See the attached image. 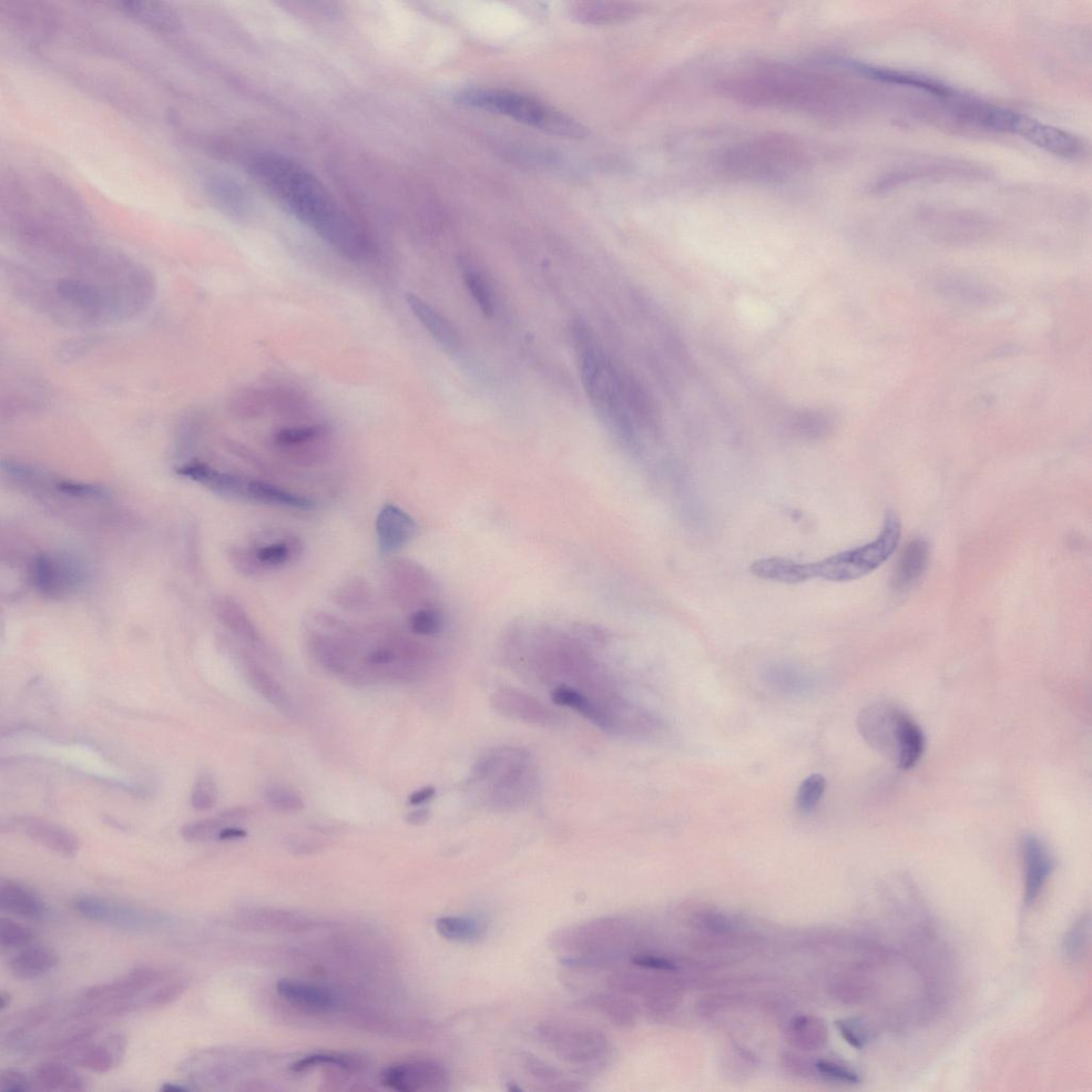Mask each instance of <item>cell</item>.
Wrapping results in <instances>:
<instances>
[{
	"instance_id": "obj_1",
	"label": "cell",
	"mask_w": 1092,
	"mask_h": 1092,
	"mask_svg": "<svg viewBox=\"0 0 1092 1092\" xmlns=\"http://www.w3.org/2000/svg\"><path fill=\"white\" fill-rule=\"evenodd\" d=\"M251 172L285 210L345 257H365L364 234L311 171L289 157L267 154L253 160Z\"/></svg>"
},
{
	"instance_id": "obj_2",
	"label": "cell",
	"mask_w": 1092,
	"mask_h": 1092,
	"mask_svg": "<svg viewBox=\"0 0 1092 1092\" xmlns=\"http://www.w3.org/2000/svg\"><path fill=\"white\" fill-rule=\"evenodd\" d=\"M723 96L741 103L808 112L815 116L843 115L853 106L847 85L828 74L783 66H765L720 81Z\"/></svg>"
},
{
	"instance_id": "obj_3",
	"label": "cell",
	"mask_w": 1092,
	"mask_h": 1092,
	"mask_svg": "<svg viewBox=\"0 0 1092 1092\" xmlns=\"http://www.w3.org/2000/svg\"><path fill=\"white\" fill-rule=\"evenodd\" d=\"M581 381L602 420L629 441L634 440L629 407L636 394L607 358L594 336L581 324L574 328Z\"/></svg>"
},
{
	"instance_id": "obj_4",
	"label": "cell",
	"mask_w": 1092,
	"mask_h": 1092,
	"mask_svg": "<svg viewBox=\"0 0 1092 1092\" xmlns=\"http://www.w3.org/2000/svg\"><path fill=\"white\" fill-rule=\"evenodd\" d=\"M902 535L901 520L886 514L880 536L872 543L830 556L818 563L800 564L781 558L775 566V577L783 584H800L813 578L845 583L862 578L882 566L895 552Z\"/></svg>"
},
{
	"instance_id": "obj_5",
	"label": "cell",
	"mask_w": 1092,
	"mask_h": 1092,
	"mask_svg": "<svg viewBox=\"0 0 1092 1092\" xmlns=\"http://www.w3.org/2000/svg\"><path fill=\"white\" fill-rule=\"evenodd\" d=\"M856 728L869 746L895 767L910 770L921 760L924 733L916 721L889 701H877L864 708Z\"/></svg>"
},
{
	"instance_id": "obj_6",
	"label": "cell",
	"mask_w": 1092,
	"mask_h": 1092,
	"mask_svg": "<svg viewBox=\"0 0 1092 1092\" xmlns=\"http://www.w3.org/2000/svg\"><path fill=\"white\" fill-rule=\"evenodd\" d=\"M457 99L461 104L496 112L548 134L569 138H584L588 135L586 127L576 120L546 105L544 101L518 92L468 88L458 94Z\"/></svg>"
},
{
	"instance_id": "obj_7",
	"label": "cell",
	"mask_w": 1092,
	"mask_h": 1092,
	"mask_svg": "<svg viewBox=\"0 0 1092 1092\" xmlns=\"http://www.w3.org/2000/svg\"><path fill=\"white\" fill-rule=\"evenodd\" d=\"M722 162L730 175L740 179L782 181L801 168L803 152L791 138L765 136L730 149Z\"/></svg>"
},
{
	"instance_id": "obj_8",
	"label": "cell",
	"mask_w": 1092,
	"mask_h": 1092,
	"mask_svg": "<svg viewBox=\"0 0 1092 1092\" xmlns=\"http://www.w3.org/2000/svg\"><path fill=\"white\" fill-rule=\"evenodd\" d=\"M541 1041L561 1060L585 1074H599L609 1064L611 1048L598 1030L561 1024L539 1028Z\"/></svg>"
},
{
	"instance_id": "obj_9",
	"label": "cell",
	"mask_w": 1092,
	"mask_h": 1092,
	"mask_svg": "<svg viewBox=\"0 0 1092 1092\" xmlns=\"http://www.w3.org/2000/svg\"><path fill=\"white\" fill-rule=\"evenodd\" d=\"M74 910L87 920L127 931H146L159 925L160 914L98 896L77 897Z\"/></svg>"
},
{
	"instance_id": "obj_10",
	"label": "cell",
	"mask_w": 1092,
	"mask_h": 1092,
	"mask_svg": "<svg viewBox=\"0 0 1092 1092\" xmlns=\"http://www.w3.org/2000/svg\"><path fill=\"white\" fill-rule=\"evenodd\" d=\"M1008 132L1022 137L1030 144L1050 153V154L1065 159H1079L1084 157L1087 152V146L1083 139L1064 129L1020 114L1018 111H1014Z\"/></svg>"
},
{
	"instance_id": "obj_11",
	"label": "cell",
	"mask_w": 1092,
	"mask_h": 1092,
	"mask_svg": "<svg viewBox=\"0 0 1092 1092\" xmlns=\"http://www.w3.org/2000/svg\"><path fill=\"white\" fill-rule=\"evenodd\" d=\"M176 973L165 967L138 966L118 981L88 988L84 1001L95 1004L134 1001L147 990L157 987Z\"/></svg>"
},
{
	"instance_id": "obj_12",
	"label": "cell",
	"mask_w": 1092,
	"mask_h": 1092,
	"mask_svg": "<svg viewBox=\"0 0 1092 1092\" xmlns=\"http://www.w3.org/2000/svg\"><path fill=\"white\" fill-rule=\"evenodd\" d=\"M383 1086L401 1092L438 1091L448 1085L447 1071L434 1061L416 1060L387 1067L381 1074Z\"/></svg>"
},
{
	"instance_id": "obj_13",
	"label": "cell",
	"mask_w": 1092,
	"mask_h": 1092,
	"mask_svg": "<svg viewBox=\"0 0 1092 1092\" xmlns=\"http://www.w3.org/2000/svg\"><path fill=\"white\" fill-rule=\"evenodd\" d=\"M391 564L389 580L396 599L416 608L434 605L433 578L421 566L409 560H394Z\"/></svg>"
},
{
	"instance_id": "obj_14",
	"label": "cell",
	"mask_w": 1092,
	"mask_h": 1092,
	"mask_svg": "<svg viewBox=\"0 0 1092 1092\" xmlns=\"http://www.w3.org/2000/svg\"><path fill=\"white\" fill-rule=\"evenodd\" d=\"M1024 864V904L1032 906L1055 869V858L1048 844L1034 834L1023 836L1021 841Z\"/></svg>"
},
{
	"instance_id": "obj_15",
	"label": "cell",
	"mask_w": 1092,
	"mask_h": 1092,
	"mask_svg": "<svg viewBox=\"0 0 1092 1092\" xmlns=\"http://www.w3.org/2000/svg\"><path fill=\"white\" fill-rule=\"evenodd\" d=\"M376 533L381 554L393 555L411 543L417 533V524L401 507L386 504L378 515Z\"/></svg>"
},
{
	"instance_id": "obj_16",
	"label": "cell",
	"mask_w": 1092,
	"mask_h": 1092,
	"mask_svg": "<svg viewBox=\"0 0 1092 1092\" xmlns=\"http://www.w3.org/2000/svg\"><path fill=\"white\" fill-rule=\"evenodd\" d=\"M250 549L263 574H267L298 561L304 553V545L297 536L268 533Z\"/></svg>"
},
{
	"instance_id": "obj_17",
	"label": "cell",
	"mask_w": 1092,
	"mask_h": 1092,
	"mask_svg": "<svg viewBox=\"0 0 1092 1092\" xmlns=\"http://www.w3.org/2000/svg\"><path fill=\"white\" fill-rule=\"evenodd\" d=\"M92 1040V1039H91ZM91 1040L83 1045L70 1049L64 1053L70 1057L73 1063L83 1069L96 1074H107L118 1066L126 1049V1040L124 1036L116 1034L107 1037L101 1044H92Z\"/></svg>"
},
{
	"instance_id": "obj_18",
	"label": "cell",
	"mask_w": 1092,
	"mask_h": 1092,
	"mask_svg": "<svg viewBox=\"0 0 1092 1092\" xmlns=\"http://www.w3.org/2000/svg\"><path fill=\"white\" fill-rule=\"evenodd\" d=\"M930 559V544L921 538L912 540L897 561L891 579L892 589L903 594L914 587L925 574Z\"/></svg>"
},
{
	"instance_id": "obj_19",
	"label": "cell",
	"mask_w": 1092,
	"mask_h": 1092,
	"mask_svg": "<svg viewBox=\"0 0 1092 1092\" xmlns=\"http://www.w3.org/2000/svg\"><path fill=\"white\" fill-rule=\"evenodd\" d=\"M569 15L586 25H608L626 22L640 13V8L628 2H578L571 4Z\"/></svg>"
},
{
	"instance_id": "obj_20",
	"label": "cell",
	"mask_w": 1092,
	"mask_h": 1092,
	"mask_svg": "<svg viewBox=\"0 0 1092 1092\" xmlns=\"http://www.w3.org/2000/svg\"><path fill=\"white\" fill-rule=\"evenodd\" d=\"M0 908L7 913L27 920H41L48 911L42 898L26 885L14 881H3L0 883Z\"/></svg>"
},
{
	"instance_id": "obj_21",
	"label": "cell",
	"mask_w": 1092,
	"mask_h": 1092,
	"mask_svg": "<svg viewBox=\"0 0 1092 1092\" xmlns=\"http://www.w3.org/2000/svg\"><path fill=\"white\" fill-rule=\"evenodd\" d=\"M850 66L859 74L877 81H882V83L912 87L930 92V94L934 96L944 98H952L955 95L951 88L938 83L937 80L924 76L902 72V70L892 69L873 67L861 63H852Z\"/></svg>"
},
{
	"instance_id": "obj_22",
	"label": "cell",
	"mask_w": 1092,
	"mask_h": 1092,
	"mask_svg": "<svg viewBox=\"0 0 1092 1092\" xmlns=\"http://www.w3.org/2000/svg\"><path fill=\"white\" fill-rule=\"evenodd\" d=\"M59 957L52 947L29 944L9 962V969L16 978L30 981L48 974L58 966Z\"/></svg>"
},
{
	"instance_id": "obj_23",
	"label": "cell",
	"mask_w": 1092,
	"mask_h": 1092,
	"mask_svg": "<svg viewBox=\"0 0 1092 1092\" xmlns=\"http://www.w3.org/2000/svg\"><path fill=\"white\" fill-rule=\"evenodd\" d=\"M25 833L33 841L61 855L73 856L79 850V841L73 833L56 824L38 819H26L22 823Z\"/></svg>"
},
{
	"instance_id": "obj_24",
	"label": "cell",
	"mask_w": 1092,
	"mask_h": 1092,
	"mask_svg": "<svg viewBox=\"0 0 1092 1092\" xmlns=\"http://www.w3.org/2000/svg\"><path fill=\"white\" fill-rule=\"evenodd\" d=\"M407 304L434 339L448 352H455L459 349V335L454 325L443 316L435 311L433 306L418 298L414 294H407Z\"/></svg>"
},
{
	"instance_id": "obj_25",
	"label": "cell",
	"mask_w": 1092,
	"mask_h": 1092,
	"mask_svg": "<svg viewBox=\"0 0 1092 1092\" xmlns=\"http://www.w3.org/2000/svg\"><path fill=\"white\" fill-rule=\"evenodd\" d=\"M33 1087L42 1091L77 1092L86 1089V1081L73 1069L58 1061L38 1065L32 1076Z\"/></svg>"
},
{
	"instance_id": "obj_26",
	"label": "cell",
	"mask_w": 1092,
	"mask_h": 1092,
	"mask_svg": "<svg viewBox=\"0 0 1092 1092\" xmlns=\"http://www.w3.org/2000/svg\"><path fill=\"white\" fill-rule=\"evenodd\" d=\"M246 501L274 507L297 510H312L316 507L313 499L289 491L281 487L248 479Z\"/></svg>"
},
{
	"instance_id": "obj_27",
	"label": "cell",
	"mask_w": 1092,
	"mask_h": 1092,
	"mask_svg": "<svg viewBox=\"0 0 1092 1092\" xmlns=\"http://www.w3.org/2000/svg\"><path fill=\"white\" fill-rule=\"evenodd\" d=\"M277 992L292 1004L316 1012L329 1010L334 1005V998L328 990L294 979H281L277 984Z\"/></svg>"
},
{
	"instance_id": "obj_28",
	"label": "cell",
	"mask_w": 1092,
	"mask_h": 1092,
	"mask_svg": "<svg viewBox=\"0 0 1092 1092\" xmlns=\"http://www.w3.org/2000/svg\"><path fill=\"white\" fill-rule=\"evenodd\" d=\"M328 434L325 426H306L297 428H285L274 435L275 446L288 451L300 462L309 461L311 446L323 440Z\"/></svg>"
},
{
	"instance_id": "obj_29",
	"label": "cell",
	"mask_w": 1092,
	"mask_h": 1092,
	"mask_svg": "<svg viewBox=\"0 0 1092 1092\" xmlns=\"http://www.w3.org/2000/svg\"><path fill=\"white\" fill-rule=\"evenodd\" d=\"M552 698L559 706L576 710L581 715L596 722L601 728L611 729L614 727V721H612L608 712L573 687L566 686L556 687L552 692Z\"/></svg>"
},
{
	"instance_id": "obj_30",
	"label": "cell",
	"mask_w": 1092,
	"mask_h": 1092,
	"mask_svg": "<svg viewBox=\"0 0 1092 1092\" xmlns=\"http://www.w3.org/2000/svg\"><path fill=\"white\" fill-rule=\"evenodd\" d=\"M125 10L138 22L161 32H175L180 27L178 14L166 4L153 2L126 3Z\"/></svg>"
},
{
	"instance_id": "obj_31",
	"label": "cell",
	"mask_w": 1092,
	"mask_h": 1092,
	"mask_svg": "<svg viewBox=\"0 0 1092 1092\" xmlns=\"http://www.w3.org/2000/svg\"><path fill=\"white\" fill-rule=\"evenodd\" d=\"M246 676L251 686L257 690L264 699L271 703L273 707L282 712L291 711L292 703L287 691L284 690L281 684L275 680L267 670H265L254 660L248 659L246 662Z\"/></svg>"
},
{
	"instance_id": "obj_32",
	"label": "cell",
	"mask_w": 1092,
	"mask_h": 1092,
	"mask_svg": "<svg viewBox=\"0 0 1092 1092\" xmlns=\"http://www.w3.org/2000/svg\"><path fill=\"white\" fill-rule=\"evenodd\" d=\"M826 1028L819 1019L813 1017L796 1018L789 1026L791 1043L803 1050H818L826 1043Z\"/></svg>"
},
{
	"instance_id": "obj_33",
	"label": "cell",
	"mask_w": 1092,
	"mask_h": 1092,
	"mask_svg": "<svg viewBox=\"0 0 1092 1092\" xmlns=\"http://www.w3.org/2000/svg\"><path fill=\"white\" fill-rule=\"evenodd\" d=\"M221 606L223 621L235 634L255 649H266L259 630L240 606L232 601L224 602Z\"/></svg>"
},
{
	"instance_id": "obj_34",
	"label": "cell",
	"mask_w": 1092,
	"mask_h": 1092,
	"mask_svg": "<svg viewBox=\"0 0 1092 1092\" xmlns=\"http://www.w3.org/2000/svg\"><path fill=\"white\" fill-rule=\"evenodd\" d=\"M435 928L438 935L449 941L473 942L482 937L484 930L481 923L473 917L443 916L437 918Z\"/></svg>"
},
{
	"instance_id": "obj_35",
	"label": "cell",
	"mask_w": 1092,
	"mask_h": 1092,
	"mask_svg": "<svg viewBox=\"0 0 1092 1092\" xmlns=\"http://www.w3.org/2000/svg\"><path fill=\"white\" fill-rule=\"evenodd\" d=\"M590 1003L616 1025L630 1026L634 1023L635 1007L625 995L611 992L600 994L592 997Z\"/></svg>"
},
{
	"instance_id": "obj_36",
	"label": "cell",
	"mask_w": 1092,
	"mask_h": 1092,
	"mask_svg": "<svg viewBox=\"0 0 1092 1092\" xmlns=\"http://www.w3.org/2000/svg\"><path fill=\"white\" fill-rule=\"evenodd\" d=\"M59 564L58 561L43 558L38 561L34 574L39 588L55 594L72 584V571Z\"/></svg>"
},
{
	"instance_id": "obj_37",
	"label": "cell",
	"mask_w": 1092,
	"mask_h": 1092,
	"mask_svg": "<svg viewBox=\"0 0 1092 1092\" xmlns=\"http://www.w3.org/2000/svg\"><path fill=\"white\" fill-rule=\"evenodd\" d=\"M372 591L362 578L353 577L344 581L333 594V601L345 610H362L370 604Z\"/></svg>"
},
{
	"instance_id": "obj_38",
	"label": "cell",
	"mask_w": 1092,
	"mask_h": 1092,
	"mask_svg": "<svg viewBox=\"0 0 1092 1092\" xmlns=\"http://www.w3.org/2000/svg\"><path fill=\"white\" fill-rule=\"evenodd\" d=\"M189 988V979L176 973L141 999L144 1008L165 1007L178 1001Z\"/></svg>"
},
{
	"instance_id": "obj_39",
	"label": "cell",
	"mask_w": 1092,
	"mask_h": 1092,
	"mask_svg": "<svg viewBox=\"0 0 1092 1092\" xmlns=\"http://www.w3.org/2000/svg\"><path fill=\"white\" fill-rule=\"evenodd\" d=\"M407 626L417 636L433 637L440 635L445 627L443 612L436 605H427L414 609Z\"/></svg>"
},
{
	"instance_id": "obj_40",
	"label": "cell",
	"mask_w": 1092,
	"mask_h": 1092,
	"mask_svg": "<svg viewBox=\"0 0 1092 1092\" xmlns=\"http://www.w3.org/2000/svg\"><path fill=\"white\" fill-rule=\"evenodd\" d=\"M208 189L210 193V197L215 200L218 206L223 210L235 213L241 210L243 203L242 192L240 187L230 181V179L221 176H212L209 178Z\"/></svg>"
},
{
	"instance_id": "obj_41",
	"label": "cell",
	"mask_w": 1092,
	"mask_h": 1092,
	"mask_svg": "<svg viewBox=\"0 0 1092 1092\" xmlns=\"http://www.w3.org/2000/svg\"><path fill=\"white\" fill-rule=\"evenodd\" d=\"M464 281L479 310H481L487 318H492L495 312L494 294L491 287H490L483 275L475 270L468 269L464 273Z\"/></svg>"
},
{
	"instance_id": "obj_42",
	"label": "cell",
	"mask_w": 1092,
	"mask_h": 1092,
	"mask_svg": "<svg viewBox=\"0 0 1092 1092\" xmlns=\"http://www.w3.org/2000/svg\"><path fill=\"white\" fill-rule=\"evenodd\" d=\"M826 790V779L822 774H811L801 784L796 795V806L802 814L812 813L820 803Z\"/></svg>"
},
{
	"instance_id": "obj_43",
	"label": "cell",
	"mask_w": 1092,
	"mask_h": 1092,
	"mask_svg": "<svg viewBox=\"0 0 1092 1092\" xmlns=\"http://www.w3.org/2000/svg\"><path fill=\"white\" fill-rule=\"evenodd\" d=\"M265 800L272 809L282 813H297L304 808L298 793L282 785H271L265 791Z\"/></svg>"
},
{
	"instance_id": "obj_44",
	"label": "cell",
	"mask_w": 1092,
	"mask_h": 1092,
	"mask_svg": "<svg viewBox=\"0 0 1092 1092\" xmlns=\"http://www.w3.org/2000/svg\"><path fill=\"white\" fill-rule=\"evenodd\" d=\"M34 938L32 930L12 918L3 917L0 921V946L4 949L23 948L32 944Z\"/></svg>"
},
{
	"instance_id": "obj_45",
	"label": "cell",
	"mask_w": 1092,
	"mask_h": 1092,
	"mask_svg": "<svg viewBox=\"0 0 1092 1092\" xmlns=\"http://www.w3.org/2000/svg\"><path fill=\"white\" fill-rule=\"evenodd\" d=\"M1090 938V918L1089 915L1081 916L1079 920L1070 928L1064 938V952L1065 955L1077 961V959L1083 956L1085 948L1089 942Z\"/></svg>"
},
{
	"instance_id": "obj_46",
	"label": "cell",
	"mask_w": 1092,
	"mask_h": 1092,
	"mask_svg": "<svg viewBox=\"0 0 1092 1092\" xmlns=\"http://www.w3.org/2000/svg\"><path fill=\"white\" fill-rule=\"evenodd\" d=\"M216 802L217 789L215 782L209 774L201 775L192 791L191 803L193 808L199 811H207L213 808Z\"/></svg>"
},
{
	"instance_id": "obj_47",
	"label": "cell",
	"mask_w": 1092,
	"mask_h": 1092,
	"mask_svg": "<svg viewBox=\"0 0 1092 1092\" xmlns=\"http://www.w3.org/2000/svg\"><path fill=\"white\" fill-rule=\"evenodd\" d=\"M321 1065H334V1066H338L340 1068H343L345 1070H351V1069L355 1068L354 1067L355 1063H354L353 1059L350 1056L334 1055V1054H316V1055L306 1056V1057L298 1060L297 1063H294L291 1067V1069L293 1071H294V1073H302V1071H306V1070H309L311 1068H314L316 1066H321Z\"/></svg>"
},
{
	"instance_id": "obj_48",
	"label": "cell",
	"mask_w": 1092,
	"mask_h": 1092,
	"mask_svg": "<svg viewBox=\"0 0 1092 1092\" xmlns=\"http://www.w3.org/2000/svg\"><path fill=\"white\" fill-rule=\"evenodd\" d=\"M222 823L208 820L187 824L182 830V838L189 842L208 841L221 831Z\"/></svg>"
},
{
	"instance_id": "obj_49",
	"label": "cell",
	"mask_w": 1092,
	"mask_h": 1092,
	"mask_svg": "<svg viewBox=\"0 0 1092 1092\" xmlns=\"http://www.w3.org/2000/svg\"><path fill=\"white\" fill-rule=\"evenodd\" d=\"M814 1068L818 1070V1073L822 1077L836 1081H842V1083L856 1084L859 1083L860 1080L859 1076L856 1075L854 1071L835 1063V1061L819 1060L816 1061Z\"/></svg>"
},
{
	"instance_id": "obj_50",
	"label": "cell",
	"mask_w": 1092,
	"mask_h": 1092,
	"mask_svg": "<svg viewBox=\"0 0 1092 1092\" xmlns=\"http://www.w3.org/2000/svg\"><path fill=\"white\" fill-rule=\"evenodd\" d=\"M842 1037L852 1047L863 1049L869 1043V1033L858 1020H841L835 1023Z\"/></svg>"
},
{
	"instance_id": "obj_51",
	"label": "cell",
	"mask_w": 1092,
	"mask_h": 1092,
	"mask_svg": "<svg viewBox=\"0 0 1092 1092\" xmlns=\"http://www.w3.org/2000/svg\"><path fill=\"white\" fill-rule=\"evenodd\" d=\"M33 1088V1080L18 1070L7 1069L0 1075V1090L23 1092Z\"/></svg>"
},
{
	"instance_id": "obj_52",
	"label": "cell",
	"mask_w": 1092,
	"mask_h": 1092,
	"mask_svg": "<svg viewBox=\"0 0 1092 1092\" xmlns=\"http://www.w3.org/2000/svg\"><path fill=\"white\" fill-rule=\"evenodd\" d=\"M631 963L642 968L653 969V971L675 972L678 969L677 965L668 961V959L650 953L635 954L631 957Z\"/></svg>"
},
{
	"instance_id": "obj_53",
	"label": "cell",
	"mask_w": 1092,
	"mask_h": 1092,
	"mask_svg": "<svg viewBox=\"0 0 1092 1092\" xmlns=\"http://www.w3.org/2000/svg\"><path fill=\"white\" fill-rule=\"evenodd\" d=\"M435 789L434 787H426L416 791L410 796L409 802L411 805H421L434 798Z\"/></svg>"
},
{
	"instance_id": "obj_54",
	"label": "cell",
	"mask_w": 1092,
	"mask_h": 1092,
	"mask_svg": "<svg viewBox=\"0 0 1092 1092\" xmlns=\"http://www.w3.org/2000/svg\"><path fill=\"white\" fill-rule=\"evenodd\" d=\"M431 819V812L427 809H418L406 815V821L413 826L425 825Z\"/></svg>"
},
{
	"instance_id": "obj_55",
	"label": "cell",
	"mask_w": 1092,
	"mask_h": 1092,
	"mask_svg": "<svg viewBox=\"0 0 1092 1092\" xmlns=\"http://www.w3.org/2000/svg\"><path fill=\"white\" fill-rule=\"evenodd\" d=\"M247 832L238 828L221 829L218 839L222 841L238 840L246 838Z\"/></svg>"
},
{
	"instance_id": "obj_56",
	"label": "cell",
	"mask_w": 1092,
	"mask_h": 1092,
	"mask_svg": "<svg viewBox=\"0 0 1092 1092\" xmlns=\"http://www.w3.org/2000/svg\"><path fill=\"white\" fill-rule=\"evenodd\" d=\"M250 814L251 812L247 808H238L227 811L222 815V818L226 821H240L247 819Z\"/></svg>"
},
{
	"instance_id": "obj_57",
	"label": "cell",
	"mask_w": 1092,
	"mask_h": 1092,
	"mask_svg": "<svg viewBox=\"0 0 1092 1092\" xmlns=\"http://www.w3.org/2000/svg\"><path fill=\"white\" fill-rule=\"evenodd\" d=\"M160 1090L163 1092H185L191 1090V1088L185 1084L165 1083L161 1086Z\"/></svg>"
},
{
	"instance_id": "obj_58",
	"label": "cell",
	"mask_w": 1092,
	"mask_h": 1092,
	"mask_svg": "<svg viewBox=\"0 0 1092 1092\" xmlns=\"http://www.w3.org/2000/svg\"><path fill=\"white\" fill-rule=\"evenodd\" d=\"M12 1001H13L12 994H10L6 992H2V994H0V1010H2V1012H5V1010L10 1005H12Z\"/></svg>"
}]
</instances>
